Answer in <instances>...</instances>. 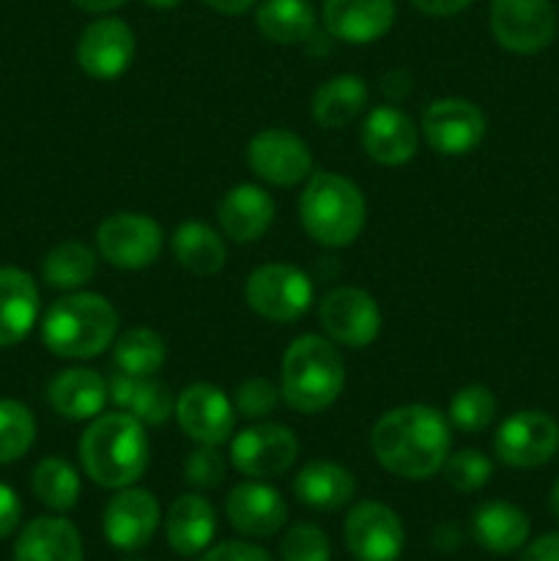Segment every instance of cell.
<instances>
[{"instance_id":"cell-16","label":"cell","mask_w":559,"mask_h":561,"mask_svg":"<svg viewBox=\"0 0 559 561\" xmlns=\"http://www.w3.org/2000/svg\"><path fill=\"white\" fill-rule=\"evenodd\" d=\"M135 60V33L118 16L93 20L77 42V64L93 80H115Z\"/></svg>"},{"instance_id":"cell-47","label":"cell","mask_w":559,"mask_h":561,"mask_svg":"<svg viewBox=\"0 0 559 561\" xmlns=\"http://www.w3.org/2000/svg\"><path fill=\"white\" fill-rule=\"evenodd\" d=\"M548 504H551V513H554V518L559 520V480L554 482V488H551V499H548Z\"/></svg>"},{"instance_id":"cell-19","label":"cell","mask_w":559,"mask_h":561,"mask_svg":"<svg viewBox=\"0 0 559 561\" xmlns=\"http://www.w3.org/2000/svg\"><path fill=\"white\" fill-rule=\"evenodd\" d=\"M225 513L230 526L244 537H272L288 520L285 499L261 480L239 482L225 499Z\"/></svg>"},{"instance_id":"cell-26","label":"cell","mask_w":559,"mask_h":561,"mask_svg":"<svg viewBox=\"0 0 559 561\" xmlns=\"http://www.w3.org/2000/svg\"><path fill=\"white\" fill-rule=\"evenodd\" d=\"M14 561H82V537L66 518H36L20 531Z\"/></svg>"},{"instance_id":"cell-12","label":"cell","mask_w":559,"mask_h":561,"mask_svg":"<svg viewBox=\"0 0 559 561\" xmlns=\"http://www.w3.org/2000/svg\"><path fill=\"white\" fill-rule=\"evenodd\" d=\"M318 318L327 337L345 348H367L381 332V310L376 299L351 285L329 290L321 299Z\"/></svg>"},{"instance_id":"cell-42","label":"cell","mask_w":559,"mask_h":561,"mask_svg":"<svg viewBox=\"0 0 559 561\" xmlns=\"http://www.w3.org/2000/svg\"><path fill=\"white\" fill-rule=\"evenodd\" d=\"M20 518H22L20 496L14 493V488L0 482V540H5V537L20 526Z\"/></svg>"},{"instance_id":"cell-11","label":"cell","mask_w":559,"mask_h":561,"mask_svg":"<svg viewBox=\"0 0 559 561\" xmlns=\"http://www.w3.org/2000/svg\"><path fill=\"white\" fill-rule=\"evenodd\" d=\"M247 164L258 179L272 186H296L312 175L310 146L296 131L280 126L252 137L247 146Z\"/></svg>"},{"instance_id":"cell-3","label":"cell","mask_w":559,"mask_h":561,"mask_svg":"<svg viewBox=\"0 0 559 561\" xmlns=\"http://www.w3.org/2000/svg\"><path fill=\"white\" fill-rule=\"evenodd\" d=\"M118 337V312L99 294H69L53 301L42 321V343L60 359H93Z\"/></svg>"},{"instance_id":"cell-15","label":"cell","mask_w":559,"mask_h":561,"mask_svg":"<svg viewBox=\"0 0 559 561\" xmlns=\"http://www.w3.org/2000/svg\"><path fill=\"white\" fill-rule=\"evenodd\" d=\"M175 420L181 431L197 444L219 447L233 436L236 405L214 383H190L175 398Z\"/></svg>"},{"instance_id":"cell-18","label":"cell","mask_w":559,"mask_h":561,"mask_svg":"<svg viewBox=\"0 0 559 561\" xmlns=\"http://www.w3.org/2000/svg\"><path fill=\"white\" fill-rule=\"evenodd\" d=\"M362 148L367 157L387 168H400L411 162L420 146V135L409 115L395 104H381L367 113L362 124Z\"/></svg>"},{"instance_id":"cell-33","label":"cell","mask_w":559,"mask_h":561,"mask_svg":"<svg viewBox=\"0 0 559 561\" xmlns=\"http://www.w3.org/2000/svg\"><path fill=\"white\" fill-rule=\"evenodd\" d=\"M99 255L82 241H64L42 261V279L55 290H77L96 274Z\"/></svg>"},{"instance_id":"cell-35","label":"cell","mask_w":559,"mask_h":561,"mask_svg":"<svg viewBox=\"0 0 559 561\" xmlns=\"http://www.w3.org/2000/svg\"><path fill=\"white\" fill-rule=\"evenodd\" d=\"M36 442V420L20 400L0 398V466L25 458Z\"/></svg>"},{"instance_id":"cell-40","label":"cell","mask_w":559,"mask_h":561,"mask_svg":"<svg viewBox=\"0 0 559 561\" xmlns=\"http://www.w3.org/2000/svg\"><path fill=\"white\" fill-rule=\"evenodd\" d=\"M280 398H283V392L269 378H247L236 389L233 405L244 420H263V416L274 414Z\"/></svg>"},{"instance_id":"cell-2","label":"cell","mask_w":559,"mask_h":561,"mask_svg":"<svg viewBox=\"0 0 559 561\" xmlns=\"http://www.w3.org/2000/svg\"><path fill=\"white\" fill-rule=\"evenodd\" d=\"M148 460H151V444L146 427L124 411L99 414L80 438L82 471L99 488L121 491L135 485L146 474Z\"/></svg>"},{"instance_id":"cell-21","label":"cell","mask_w":559,"mask_h":561,"mask_svg":"<svg viewBox=\"0 0 559 561\" xmlns=\"http://www.w3.org/2000/svg\"><path fill=\"white\" fill-rule=\"evenodd\" d=\"M274 197L258 184H239L225 192L219 203V225L223 233L236 244L258 241L274 222Z\"/></svg>"},{"instance_id":"cell-8","label":"cell","mask_w":559,"mask_h":561,"mask_svg":"<svg viewBox=\"0 0 559 561\" xmlns=\"http://www.w3.org/2000/svg\"><path fill=\"white\" fill-rule=\"evenodd\" d=\"M164 233L157 219L135 211L110 214L96 228V252L115 268H146L162 255Z\"/></svg>"},{"instance_id":"cell-6","label":"cell","mask_w":559,"mask_h":561,"mask_svg":"<svg viewBox=\"0 0 559 561\" xmlns=\"http://www.w3.org/2000/svg\"><path fill=\"white\" fill-rule=\"evenodd\" d=\"M244 299L263 321L294 323L310 310L312 279L290 263H266L247 277Z\"/></svg>"},{"instance_id":"cell-38","label":"cell","mask_w":559,"mask_h":561,"mask_svg":"<svg viewBox=\"0 0 559 561\" xmlns=\"http://www.w3.org/2000/svg\"><path fill=\"white\" fill-rule=\"evenodd\" d=\"M283 561H332V546L316 524H296L285 531L280 546Z\"/></svg>"},{"instance_id":"cell-30","label":"cell","mask_w":559,"mask_h":561,"mask_svg":"<svg viewBox=\"0 0 559 561\" xmlns=\"http://www.w3.org/2000/svg\"><path fill=\"white\" fill-rule=\"evenodd\" d=\"M170 247H173L175 261L195 277H212L225 266V257H228L225 241L206 222L179 225Z\"/></svg>"},{"instance_id":"cell-13","label":"cell","mask_w":559,"mask_h":561,"mask_svg":"<svg viewBox=\"0 0 559 561\" xmlns=\"http://www.w3.org/2000/svg\"><path fill=\"white\" fill-rule=\"evenodd\" d=\"M343 537L356 561H398L406 546L403 520L381 502H360L351 507Z\"/></svg>"},{"instance_id":"cell-20","label":"cell","mask_w":559,"mask_h":561,"mask_svg":"<svg viewBox=\"0 0 559 561\" xmlns=\"http://www.w3.org/2000/svg\"><path fill=\"white\" fill-rule=\"evenodd\" d=\"M323 25L338 42H378L395 25V0H323Z\"/></svg>"},{"instance_id":"cell-36","label":"cell","mask_w":559,"mask_h":561,"mask_svg":"<svg viewBox=\"0 0 559 561\" xmlns=\"http://www.w3.org/2000/svg\"><path fill=\"white\" fill-rule=\"evenodd\" d=\"M497 411L499 403L491 389L482 387V383H469L449 398L447 420L460 433H480L497 420Z\"/></svg>"},{"instance_id":"cell-24","label":"cell","mask_w":559,"mask_h":561,"mask_svg":"<svg viewBox=\"0 0 559 561\" xmlns=\"http://www.w3.org/2000/svg\"><path fill=\"white\" fill-rule=\"evenodd\" d=\"M217 535V513L201 493H184L175 499L164 518V537L179 557H195L212 546Z\"/></svg>"},{"instance_id":"cell-44","label":"cell","mask_w":559,"mask_h":561,"mask_svg":"<svg viewBox=\"0 0 559 561\" xmlns=\"http://www.w3.org/2000/svg\"><path fill=\"white\" fill-rule=\"evenodd\" d=\"M417 11L427 16H453L460 14L471 0H411Z\"/></svg>"},{"instance_id":"cell-43","label":"cell","mask_w":559,"mask_h":561,"mask_svg":"<svg viewBox=\"0 0 559 561\" xmlns=\"http://www.w3.org/2000/svg\"><path fill=\"white\" fill-rule=\"evenodd\" d=\"M521 561H559V531L537 537L526 551L521 553Z\"/></svg>"},{"instance_id":"cell-39","label":"cell","mask_w":559,"mask_h":561,"mask_svg":"<svg viewBox=\"0 0 559 561\" xmlns=\"http://www.w3.org/2000/svg\"><path fill=\"white\" fill-rule=\"evenodd\" d=\"M228 474V463H225L223 453L212 444H201L195 453L186 455L184 460V480L186 485L197 488V491H214L225 482Z\"/></svg>"},{"instance_id":"cell-28","label":"cell","mask_w":559,"mask_h":561,"mask_svg":"<svg viewBox=\"0 0 559 561\" xmlns=\"http://www.w3.org/2000/svg\"><path fill=\"white\" fill-rule=\"evenodd\" d=\"M110 400L124 414L135 416L142 425H164L175 414V398L153 376H126V373H118L110 381Z\"/></svg>"},{"instance_id":"cell-10","label":"cell","mask_w":559,"mask_h":561,"mask_svg":"<svg viewBox=\"0 0 559 561\" xmlns=\"http://www.w3.org/2000/svg\"><path fill=\"white\" fill-rule=\"evenodd\" d=\"M493 449L504 466L537 469L559 453V422L546 411H518L499 425Z\"/></svg>"},{"instance_id":"cell-17","label":"cell","mask_w":559,"mask_h":561,"mask_svg":"<svg viewBox=\"0 0 559 561\" xmlns=\"http://www.w3.org/2000/svg\"><path fill=\"white\" fill-rule=\"evenodd\" d=\"M159 526V502L140 488H121L107 502L102 515V531L118 551H137L151 542Z\"/></svg>"},{"instance_id":"cell-48","label":"cell","mask_w":559,"mask_h":561,"mask_svg":"<svg viewBox=\"0 0 559 561\" xmlns=\"http://www.w3.org/2000/svg\"><path fill=\"white\" fill-rule=\"evenodd\" d=\"M142 3L153 5V9H175V5H179L181 0H142Z\"/></svg>"},{"instance_id":"cell-41","label":"cell","mask_w":559,"mask_h":561,"mask_svg":"<svg viewBox=\"0 0 559 561\" xmlns=\"http://www.w3.org/2000/svg\"><path fill=\"white\" fill-rule=\"evenodd\" d=\"M201 561H274L263 548L252 546V542H219V546L206 548Z\"/></svg>"},{"instance_id":"cell-4","label":"cell","mask_w":559,"mask_h":561,"mask_svg":"<svg viewBox=\"0 0 559 561\" xmlns=\"http://www.w3.org/2000/svg\"><path fill=\"white\" fill-rule=\"evenodd\" d=\"M345 387L343 356L332 340L321 334H301L285 348L280 392L299 414H318L340 398Z\"/></svg>"},{"instance_id":"cell-29","label":"cell","mask_w":559,"mask_h":561,"mask_svg":"<svg viewBox=\"0 0 559 561\" xmlns=\"http://www.w3.org/2000/svg\"><path fill=\"white\" fill-rule=\"evenodd\" d=\"M367 104V85L356 75H338L312 93V121L323 129H340L351 124Z\"/></svg>"},{"instance_id":"cell-45","label":"cell","mask_w":559,"mask_h":561,"mask_svg":"<svg viewBox=\"0 0 559 561\" xmlns=\"http://www.w3.org/2000/svg\"><path fill=\"white\" fill-rule=\"evenodd\" d=\"M203 3H206L208 9L219 11V14L236 16V14H244V11H250L258 0H203Z\"/></svg>"},{"instance_id":"cell-34","label":"cell","mask_w":559,"mask_h":561,"mask_svg":"<svg viewBox=\"0 0 559 561\" xmlns=\"http://www.w3.org/2000/svg\"><path fill=\"white\" fill-rule=\"evenodd\" d=\"M31 485L38 502L44 507L55 510V513L75 510L77 502H80V474L64 458L38 460V466L33 469Z\"/></svg>"},{"instance_id":"cell-32","label":"cell","mask_w":559,"mask_h":561,"mask_svg":"<svg viewBox=\"0 0 559 561\" xmlns=\"http://www.w3.org/2000/svg\"><path fill=\"white\" fill-rule=\"evenodd\" d=\"M113 362L126 376H157L168 362V343L148 327H132L113 343Z\"/></svg>"},{"instance_id":"cell-14","label":"cell","mask_w":559,"mask_h":561,"mask_svg":"<svg viewBox=\"0 0 559 561\" xmlns=\"http://www.w3.org/2000/svg\"><path fill=\"white\" fill-rule=\"evenodd\" d=\"M422 137L444 157H464L486 137V115L469 99H436L422 113Z\"/></svg>"},{"instance_id":"cell-46","label":"cell","mask_w":559,"mask_h":561,"mask_svg":"<svg viewBox=\"0 0 559 561\" xmlns=\"http://www.w3.org/2000/svg\"><path fill=\"white\" fill-rule=\"evenodd\" d=\"M71 3L82 11H91V14H104V11L121 9V5L129 3V0H71Z\"/></svg>"},{"instance_id":"cell-22","label":"cell","mask_w":559,"mask_h":561,"mask_svg":"<svg viewBox=\"0 0 559 561\" xmlns=\"http://www.w3.org/2000/svg\"><path fill=\"white\" fill-rule=\"evenodd\" d=\"M47 400L66 420H96L110 400V383L91 367H69L49 381Z\"/></svg>"},{"instance_id":"cell-27","label":"cell","mask_w":559,"mask_h":561,"mask_svg":"<svg viewBox=\"0 0 559 561\" xmlns=\"http://www.w3.org/2000/svg\"><path fill=\"white\" fill-rule=\"evenodd\" d=\"M471 535L488 553L507 557L529 540V518L510 502H486L471 513Z\"/></svg>"},{"instance_id":"cell-1","label":"cell","mask_w":559,"mask_h":561,"mask_svg":"<svg viewBox=\"0 0 559 561\" xmlns=\"http://www.w3.org/2000/svg\"><path fill=\"white\" fill-rule=\"evenodd\" d=\"M449 427L447 416L431 405H400L373 425L370 449L389 474L400 480H427L447 460L453 444Z\"/></svg>"},{"instance_id":"cell-23","label":"cell","mask_w":559,"mask_h":561,"mask_svg":"<svg viewBox=\"0 0 559 561\" xmlns=\"http://www.w3.org/2000/svg\"><path fill=\"white\" fill-rule=\"evenodd\" d=\"M38 288L27 272L0 266V348L22 343L36 327Z\"/></svg>"},{"instance_id":"cell-7","label":"cell","mask_w":559,"mask_h":561,"mask_svg":"<svg viewBox=\"0 0 559 561\" xmlns=\"http://www.w3.org/2000/svg\"><path fill=\"white\" fill-rule=\"evenodd\" d=\"M296 458H299V438L280 422H258L230 438V463L252 480H272L285 474Z\"/></svg>"},{"instance_id":"cell-5","label":"cell","mask_w":559,"mask_h":561,"mask_svg":"<svg viewBox=\"0 0 559 561\" xmlns=\"http://www.w3.org/2000/svg\"><path fill=\"white\" fill-rule=\"evenodd\" d=\"M299 219L312 241L323 247H349L367 222V203L351 179L318 170L307 179L299 197Z\"/></svg>"},{"instance_id":"cell-37","label":"cell","mask_w":559,"mask_h":561,"mask_svg":"<svg viewBox=\"0 0 559 561\" xmlns=\"http://www.w3.org/2000/svg\"><path fill=\"white\" fill-rule=\"evenodd\" d=\"M442 471L453 491L475 493L488 485V480L493 477V463L480 449H460V453L447 455Z\"/></svg>"},{"instance_id":"cell-31","label":"cell","mask_w":559,"mask_h":561,"mask_svg":"<svg viewBox=\"0 0 559 561\" xmlns=\"http://www.w3.org/2000/svg\"><path fill=\"white\" fill-rule=\"evenodd\" d=\"M255 25L269 42L301 44L316 33V11L310 0H263L255 11Z\"/></svg>"},{"instance_id":"cell-9","label":"cell","mask_w":559,"mask_h":561,"mask_svg":"<svg viewBox=\"0 0 559 561\" xmlns=\"http://www.w3.org/2000/svg\"><path fill=\"white\" fill-rule=\"evenodd\" d=\"M491 33L504 49L535 55L557 36L551 0H491Z\"/></svg>"},{"instance_id":"cell-25","label":"cell","mask_w":559,"mask_h":561,"mask_svg":"<svg viewBox=\"0 0 559 561\" xmlns=\"http://www.w3.org/2000/svg\"><path fill=\"white\" fill-rule=\"evenodd\" d=\"M294 493L305 507L334 513L354 502L356 477L332 460H310L294 477Z\"/></svg>"}]
</instances>
